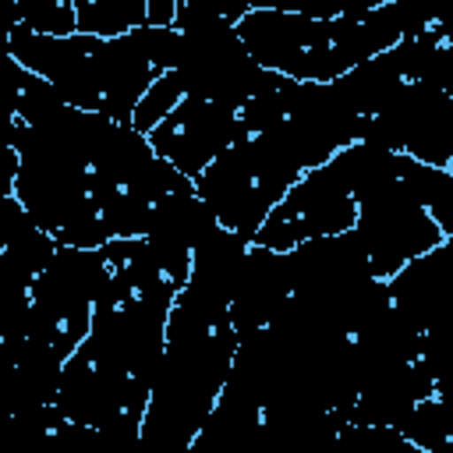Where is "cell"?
<instances>
[{"mask_svg": "<svg viewBox=\"0 0 453 453\" xmlns=\"http://www.w3.org/2000/svg\"><path fill=\"white\" fill-rule=\"evenodd\" d=\"M180 32L173 25H142L124 35H42L21 25L11 28V53L21 67L42 74L64 103L106 113L131 124L142 92L173 71Z\"/></svg>", "mask_w": 453, "mask_h": 453, "instance_id": "cell-1", "label": "cell"}, {"mask_svg": "<svg viewBox=\"0 0 453 453\" xmlns=\"http://www.w3.org/2000/svg\"><path fill=\"white\" fill-rule=\"evenodd\" d=\"M354 145V142H350ZM350 145L333 152L326 163L304 170L283 198L269 209L262 226L255 230V244L287 251L308 237L340 234L354 226L357 205H354V156Z\"/></svg>", "mask_w": 453, "mask_h": 453, "instance_id": "cell-4", "label": "cell"}, {"mask_svg": "<svg viewBox=\"0 0 453 453\" xmlns=\"http://www.w3.org/2000/svg\"><path fill=\"white\" fill-rule=\"evenodd\" d=\"M149 0H74V28L88 35H124L145 25Z\"/></svg>", "mask_w": 453, "mask_h": 453, "instance_id": "cell-7", "label": "cell"}, {"mask_svg": "<svg viewBox=\"0 0 453 453\" xmlns=\"http://www.w3.org/2000/svg\"><path fill=\"white\" fill-rule=\"evenodd\" d=\"M241 106L209 103L198 96H180V103L145 134L152 152L166 159L184 177H198L226 145H234L244 134Z\"/></svg>", "mask_w": 453, "mask_h": 453, "instance_id": "cell-6", "label": "cell"}, {"mask_svg": "<svg viewBox=\"0 0 453 453\" xmlns=\"http://www.w3.org/2000/svg\"><path fill=\"white\" fill-rule=\"evenodd\" d=\"M180 96H184V85H180L177 71H163V74L142 92V99L134 103V110H131V127L142 131V134H149V131L180 103Z\"/></svg>", "mask_w": 453, "mask_h": 453, "instance_id": "cell-8", "label": "cell"}, {"mask_svg": "<svg viewBox=\"0 0 453 453\" xmlns=\"http://www.w3.org/2000/svg\"><path fill=\"white\" fill-rule=\"evenodd\" d=\"M237 333L230 311L173 294L166 311L163 357L149 386L138 446L152 453H188L202 432L234 361Z\"/></svg>", "mask_w": 453, "mask_h": 453, "instance_id": "cell-2", "label": "cell"}, {"mask_svg": "<svg viewBox=\"0 0 453 453\" xmlns=\"http://www.w3.org/2000/svg\"><path fill=\"white\" fill-rule=\"evenodd\" d=\"M180 50H177V78L184 96H198L223 106H244L269 78L265 67L244 50L237 28L219 18L177 25Z\"/></svg>", "mask_w": 453, "mask_h": 453, "instance_id": "cell-5", "label": "cell"}, {"mask_svg": "<svg viewBox=\"0 0 453 453\" xmlns=\"http://www.w3.org/2000/svg\"><path fill=\"white\" fill-rule=\"evenodd\" d=\"M304 173V163L280 124L265 131L241 134L226 145L198 177L195 191L212 212V219L244 241L255 237L269 209L283 198V191Z\"/></svg>", "mask_w": 453, "mask_h": 453, "instance_id": "cell-3", "label": "cell"}]
</instances>
